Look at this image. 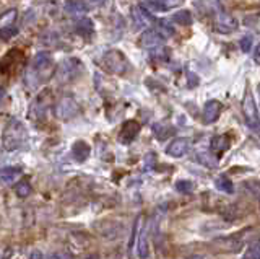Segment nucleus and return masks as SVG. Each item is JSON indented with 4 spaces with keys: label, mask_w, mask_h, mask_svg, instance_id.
Instances as JSON below:
<instances>
[{
    "label": "nucleus",
    "mask_w": 260,
    "mask_h": 259,
    "mask_svg": "<svg viewBox=\"0 0 260 259\" xmlns=\"http://www.w3.org/2000/svg\"><path fill=\"white\" fill-rule=\"evenodd\" d=\"M52 74H55L52 57L46 52H39L29 64L26 75H24V83L28 85V88H35L46 83L52 77Z\"/></svg>",
    "instance_id": "obj_1"
},
{
    "label": "nucleus",
    "mask_w": 260,
    "mask_h": 259,
    "mask_svg": "<svg viewBox=\"0 0 260 259\" xmlns=\"http://www.w3.org/2000/svg\"><path fill=\"white\" fill-rule=\"evenodd\" d=\"M51 103H52V92L46 88L38 96L32 100L31 106H29V118L32 121H44L51 111Z\"/></svg>",
    "instance_id": "obj_2"
},
{
    "label": "nucleus",
    "mask_w": 260,
    "mask_h": 259,
    "mask_svg": "<svg viewBox=\"0 0 260 259\" xmlns=\"http://www.w3.org/2000/svg\"><path fill=\"white\" fill-rule=\"evenodd\" d=\"M101 66L108 72H111V74H117V75L127 74L128 69H130L127 57L120 51L106 52L103 55V59H101Z\"/></svg>",
    "instance_id": "obj_3"
},
{
    "label": "nucleus",
    "mask_w": 260,
    "mask_h": 259,
    "mask_svg": "<svg viewBox=\"0 0 260 259\" xmlns=\"http://www.w3.org/2000/svg\"><path fill=\"white\" fill-rule=\"evenodd\" d=\"M24 139H26V132H24L23 126L18 121H12L4 131V149L10 152L18 149L24 143Z\"/></svg>",
    "instance_id": "obj_4"
},
{
    "label": "nucleus",
    "mask_w": 260,
    "mask_h": 259,
    "mask_svg": "<svg viewBox=\"0 0 260 259\" xmlns=\"http://www.w3.org/2000/svg\"><path fill=\"white\" fill-rule=\"evenodd\" d=\"M242 116L246 124L250 129H257L260 126V118H258V109L254 96H252L250 88H246L244 92V98H242Z\"/></svg>",
    "instance_id": "obj_5"
},
{
    "label": "nucleus",
    "mask_w": 260,
    "mask_h": 259,
    "mask_svg": "<svg viewBox=\"0 0 260 259\" xmlns=\"http://www.w3.org/2000/svg\"><path fill=\"white\" fill-rule=\"evenodd\" d=\"M81 62L78 59H65L63 62L59 64V67L55 69V78L59 80L60 83H67L75 80L80 72H81Z\"/></svg>",
    "instance_id": "obj_6"
},
{
    "label": "nucleus",
    "mask_w": 260,
    "mask_h": 259,
    "mask_svg": "<svg viewBox=\"0 0 260 259\" xmlns=\"http://www.w3.org/2000/svg\"><path fill=\"white\" fill-rule=\"evenodd\" d=\"M78 112H80L78 103L73 98H70V96H62V98L57 100V103L54 104V114L60 121L73 119Z\"/></svg>",
    "instance_id": "obj_7"
},
{
    "label": "nucleus",
    "mask_w": 260,
    "mask_h": 259,
    "mask_svg": "<svg viewBox=\"0 0 260 259\" xmlns=\"http://www.w3.org/2000/svg\"><path fill=\"white\" fill-rule=\"evenodd\" d=\"M238 26H239L238 20L228 13H218L215 17V30L221 35H230L238 30Z\"/></svg>",
    "instance_id": "obj_8"
},
{
    "label": "nucleus",
    "mask_w": 260,
    "mask_h": 259,
    "mask_svg": "<svg viewBox=\"0 0 260 259\" xmlns=\"http://www.w3.org/2000/svg\"><path fill=\"white\" fill-rule=\"evenodd\" d=\"M189 150H190V140L187 137H179V139H174L168 145L166 153L173 158H182L189 153Z\"/></svg>",
    "instance_id": "obj_9"
},
{
    "label": "nucleus",
    "mask_w": 260,
    "mask_h": 259,
    "mask_svg": "<svg viewBox=\"0 0 260 259\" xmlns=\"http://www.w3.org/2000/svg\"><path fill=\"white\" fill-rule=\"evenodd\" d=\"M140 123H137V121L130 119V121H125L124 124H122V129L119 132V140L122 143H130L137 139V135L140 134Z\"/></svg>",
    "instance_id": "obj_10"
},
{
    "label": "nucleus",
    "mask_w": 260,
    "mask_h": 259,
    "mask_svg": "<svg viewBox=\"0 0 260 259\" xmlns=\"http://www.w3.org/2000/svg\"><path fill=\"white\" fill-rule=\"evenodd\" d=\"M221 103H219L218 100H210L205 103V106H203V112H202V116H203V123L205 124H213L218 121L219 114H221Z\"/></svg>",
    "instance_id": "obj_11"
},
{
    "label": "nucleus",
    "mask_w": 260,
    "mask_h": 259,
    "mask_svg": "<svg viewBox=\"0 0 260 259\" xmlns=\"http://www.w3.org/2000/svg\"><path fill=\"white\" fill-rule=\"evenodd\" d=\"M213 245L218 246V249L226 251V253H238V251L242 248V243L238 238L233 237H224V238H216L213 241Z\"/></svg>",
    "instance_id": "obj_12"
},
{
    "label": "nucleus",
    "mask_w": 260,
    "mask_h": 259,
    "mask_svg": "<svg viewBox=\"0 0 260 259\" xmlns=\"http://www.w3.org/2000/svg\"><path fill=\"white\" fill-rule=\"evenodd\" d=\"M230 145H231V139H230V135L228 134H221V135H215L213 139H211L210 142V149L213 153H216L218 157H221L223 153L230 149Z\"/></svg>",
    "instance_id": "obj_13"
},
{
    "label": "nucleus",
    "mask_w": 260,
    "mask_h": 259,
    "mask_svg": "<svg viewBox=\"0 0 260 259\" xmlns=\"http://www.w3.org/2000/svg\"><path fill=\"white\" fill-rule=\"evenodd\" d=\"M132 18L138 26H143V28L153 23V17L140 5H135L132 9Z\"/></svg>",
    "instance_id": "obj_14"
},
{
    "label": "nucleus",
    "mask_w": 260,
    "mask_h": 259,
    "mask_svg": "<svg viewBox=\"0 0 260 259\" xmlns=\"http://www.w3.org/2000/svg\"><path fill=\"white\" fill-rule=\"evenodd\" d=\"M72 153H73V158L80 161V163H83V161L88 160L89 153H91V149H89V145L85 140H77L72 147Z\"/></svg>",
    "instance_id": "obj_15"
},
{
    "label": "nucleus",
    "mask_w": 260,
    "mask_h": 259,
    "mask_svg": "<svg viewBox=\"0 0 260 259\" xmlns=\"http://www.w3.org/2000/svg\"><path fill=\"white\" fill-rule=\"evenodd\" d=\"M21 175H23V168L21 166H5L2 169V181L5 184L16 183V180L21 178Z\"/></svg>",
    "instance_id": "obj_16"
},
{
    "label": "nucleus",
    "mask_w": 260,
    "mask_h": 259,
    "mask_svg": "<svg viewBox=\"0 0 260 259\" xmlns=\"http://www.w3.org/2000/svg\"><path fill=\"white\" fill-rule=\"evenodd\" d=\"M143 225H145V217L143 215H138L135 218V222H134V226H132V235H130V240H128V254L132 253V249L135 248V241L138 238V235H140L142 228H143Z\"/></svg>",
    "instance_id": "obj_17"
},
{
    "label": "nucleus",
    "mask_w": 260,
    "mask_h": 259,
    "mask_svg": "<svg viewBox=\"0 0 260 259\" xmlns=\"http://www.w3.org/2000/svg\"><path fill=\"white\" fill-rule=\"evenodd\" d=\"M150 4L153 7H156L158 10H171V9H176V7H181L184 4V0H150Z\"/></svg>",
    "instance_id": "obj_18"
},
{
    "label": "nucleus",
    "mask_w": 260,
    "mask_h": 259,
    "mask_svg": "<svg viewBox=\"0 0 260 259\" xmlns=\"http://www.w3.org/2000/svg\"><path fill=\"white\" fill-rule=\"evenodd\" d=\"M215 186H216L218 191H221L224 194H233L234 192V184H233V181L228 176H224V175L216 178V180H215Z\"/></svg>",
    "instance_id": "obj_19"
},
{
    "label": "nucleus",
    "mask_w": 260,
    "mask_h": 259,
    "mask_svg": "<svg viewBox=\"0 0 260 259\" xmlns=\"http://www.w3.org/2000/svg\"><path fill=\"white\" fill-rule=\"evenodd\" d=\"M146 235H148V228L143 225V228L138 235V256L140 257H148V241H146Z\"/></svg>",
    "instance_id": "obj_20"
},
{
    "label": "nucleus",
    "mask_w": 260,
    "mask_h": 259,
    "mask_svg": "<svg viewBox=\"0 0 260 259\" xmlns=\"http://www.w3.org/2000/svg\"><path fill=\"white\" fill-rule=\"evenodd\" d=\"M16 17H18V12H16L15 9H10V10L4 12L2 18H0V25H2V30L13 26L15 21H16Z\"/></svg>",
    "instance_id": "obj_21"
},
{
    "label": "nucleus",
    "mask_w": 260,
    "mask_h": 259,
    "mask_svg": "<svg viewBox=\"0 0 260 259\" xmlns=\"http://www.w3.org/2000/svg\"><path fill=\"white\" fill-rule=\"evenodd\" d=\"M32 188H31V184L28 180H21L20 183H16L15 184V194L18 196L20 199H24V197H28L29 194H31Z\"/></svg>",
    "instance_id": "obj_22"
},
{
    "label": "nucleus",
    "mask_w": 260,
    "mask_h": 259,
    "mask_svg": "<svg viewBox=\"0 0 260 259\" xmlns=\"http://www.w3.org/2000/svg\"><path fill=\"white\" fill-rule=\"evenodd\" d=\"M156 31L162 36V38H169L174 35V26L171 25L168 20H158V25H156Z\"/></svg>",
    "instance_id": "obj_23"
},
{
    "label": "nucleus",
    "mask_w": 260,
    "mask_h": 259,
    "mask_svg": "<svg viewBox=\"0 0 260 259\" xmlns=\"http://www.w3.org/2000/svg\"><path fill=\"white\" fill-rule=\"evenodd\" d=\"M153 132L154 135L158 137L159 140H165L168 135H173L174 134V129H171V127H166L165 124H156V126H153Z\"/></svg>",
    "instance_id": "obj_24"
},
{
    "label": "nucleus",
    "mask_w": 260,
    "mask_h": 259,
    "mask_svg": "<svg viewBox=\"0 0 260 259\" xmlns=\"http://www.w3.org/2000/svg\"><path fill=\"white\" fill-rule=\"evenodd\" d=\"M244 259H260V241L258 240L250 243L247 251H246V256H244Z\"/></svg>",
    "instance_id": "obj_25"
},
{
    "label": "nucleus",
    "mask_w": 260,
    "mask_h": 259,
    "mask_svg": "<svg viewBox=\"0 0 260 259\" xmlns=\"http://www.w3.org/2000/svg\"><path fill=\"white\" fill-rule=\"evenodd\" d=\"M173 20H174V21H177V23H181V25H190V23L193 21L192 13H190L189 10H181V12L174 13Z\"/></svg>",
    "instance_id": "obj_26"
},
{
    "label": "nucleus",
    "mask_w": 260,
    "mask_h": 259,
    "mask_svg": "<svg viewBox=\"0 0 260 259\" xmlns=\"http://www.w3.org/2000/svg\"><path fill=\"white\" fill-rule=\"evenodd\" d=\"M176 189L179 192H182V194H189V192L193 191V183L187 181V180H181V181L176 183Z\"/></svg>",
    "instance_id": "obj_27"
},
{
    "label": "nucleus",
    "mask_w": 260,
    "mask_h": 259,
    "mask_svg": "<svg viewBox=\"0 0 260 259\" xmlns=\"http://www.w3.org/2000/svg\"><path fill=\"white\" fill-rule=\"evenodd\" d=\"M239 46H241V49H242L244 52H249V51L252 49V46H254V38H252L250 35H246L244 38H241Z\"/></svg>",
    "instance_id": "obj_28"
},
{
    "label": "nucleus",
    "mask_w": 260,
    "mask_h": 259,
    "mask_svg": "<svg viewBox=\"0 0 260 259\" xmlns=\"http://www.w3.org/2000/svg\"><path fill=\"white\" fill-rule=\"evenodd\" d=\"M77 30L78 31H83V33H89V31H93V23H91V20H88V18L80 20L78 25H77Z\"/></svg>",
    "instance_id": "obj_29"
},
{
    "label": "nucleus",
    "mask_w": 260,
    "mask_h": 259,
    "mask_svg": "<svg viewBox=\"0 0 260 259\" xmlns=\"http://www.w3.org/2000/svg\"><path fill=\"white\" fill-rule=\"evenodd\" d=\"M81 2H83L86 10H94V9H100L106 0H81Z\"/></svg>",
    "instance_id": "obj_30"
},
{
    "label": "nucleus",
    "mask_w": 260,
    "mask_h": 259,
    "mask_svg": "<svg viewBox=\"0 0 260 259\" xmlns=\"http://www.w3.org/2000/svg\"><path fill=\"white\" fill-rule=\"evenodd\" d=\"M29 259H43V253H41V251H38V249L31 251V254H29Z\"/></svg>",
    "instance_id": "obj_31"
},
{
    "label": "nucleus",
    "mask_w": 260,
    "mask_h": 259,
    "mask_svg": "<svg viewBox=\"0 0 260 259\" xmlns=\"http://www.w3.org/2000/svg\"><path fill=\"white\" fill-rule=\"evenodd\" d=\"M254 59H255V64H260V44H258L257 51H255V55H254Z\"/></svg>",
    "instance_id": "obj_32"
},
{
    "label": "nucleus",
    "mask_w": 260,
    "mask_h": 259,
    "mask_svg": "<svg viewBox=\"0 0 260 259\" xmlns=\"http://www.w3.org/2000/svg\"><path fill=\"white\" fill-rule=\"evenodd\" d=\"M190 259H202V257H199V256H193V257H190Z\"/></svg>",
    "instance_id": "obj_33"
},
{
    "label": "nucleus",
    "mask_w": 260,
    "mask_h": 259,
    "mask_svg": "<svg viewBox=\"0 0 260 259\" xmlns=\"http://www.w3.org/2000/svg\"><path fill=\"white\" fill-rule=\"evenodd\" d=\"M258 93H260V85H258Z\"/></svg>",
    "instance_id": "obj_34"
}]
</instances>
